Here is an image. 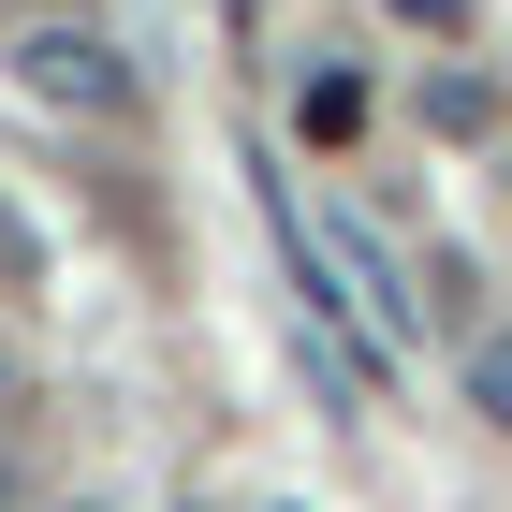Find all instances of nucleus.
Masks as SVG:
<instances>
[{"mask_svg": "<svg viewBox=\"0 0 512 512\" xmlns=\"http://www.w3.org/2000/svg\"><path fill=\"white\" fill-rule=\"evenodd\" d=\"M15 74H30L44 103H74V118H88V103H132V59H118L103 30H30V44H15Z\"/></svg>", "mask_w": 512, "mask_h": 512, "instance_id": "nucleus-1", "label": "nucleus"}, {"mask_svg": "<svg viewBox=\"0 0 512 512\" xmlns=\"http://www.w3.org/2000/svg\"><path fill=\"white\" fill-rule=\"evenodd\" d=\"M293 132H308V147H352V132H366V74H352V59L293 88Z\"/></svg>", "mask_w": 512, "mask_h": 512, "instance_id": "nucleus-2", "label": "nucleus"}, {"mask_svg": "<svg viewBox=\"0 0 512 512\" xmlns=\"http://www.w3.org/2000/svg\"><path fill=\"white\" fill-rule=\"evenodd\" d=\"M425 118H439V132H498V88H483V74H454V59H439V74H425Z\"/></svg>", "mask_w": 512, "mask_h": 512, "instance_id": "nucleus-3", "label": "nucleus"}, {"mask_svg": "<svg viewBox=\"0 0 512 512\" xmlns=\"http://www.w3.org/2000/svg\"><path fill=\"white\" fill-rule=\"evenodd\" d=\"M469 410L512 439V337H483V352H469Z\"/></svg>", "mask_w": 512, "mask_h": 512, "instance_id": "nucleus-4", "label": "nucleus"}, {"mask_svg": "<svg viewBox=\"0 0 512 512\" xmlns=\"http://www.w3.org/2000/svg\"><path fill=\"white\" fill-rule=\"evenodd\" d=\"M395 15H410V30H469V0H395Z\"/></svg>", "mask_w": 512, "mask_h": 512, "instance_id": "nucleus-5", "label": "nucleus"}]
</instances>
